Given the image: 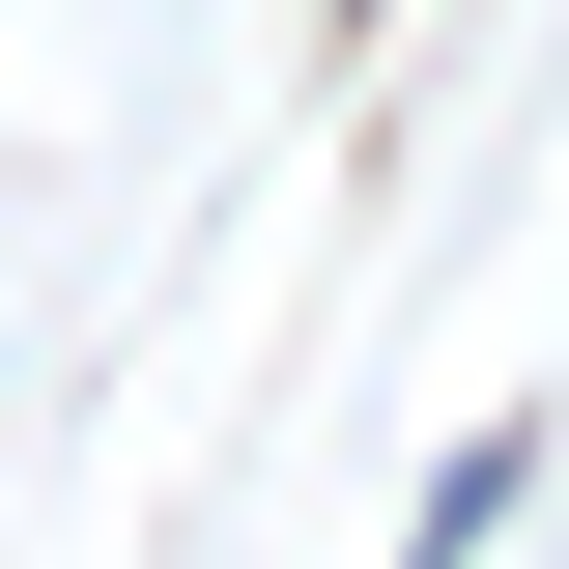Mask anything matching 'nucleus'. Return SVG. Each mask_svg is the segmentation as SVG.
<instances>
[{"label": "nucleus", "mask_w": 569, "mask_h": 569, "mask_svg": "<svg viewBox=\"0 0 569 569\" xmlns=\"http://www.w3.org/2000/svg\"><path fill=\"white\" fill-rule=\"evenodd\" d=\"M512 485H541V427H485V456L427 485V541H399V569H485V541H512Z\"/></svg>", "instance_id": "f257e3e1"}]
</instances>
